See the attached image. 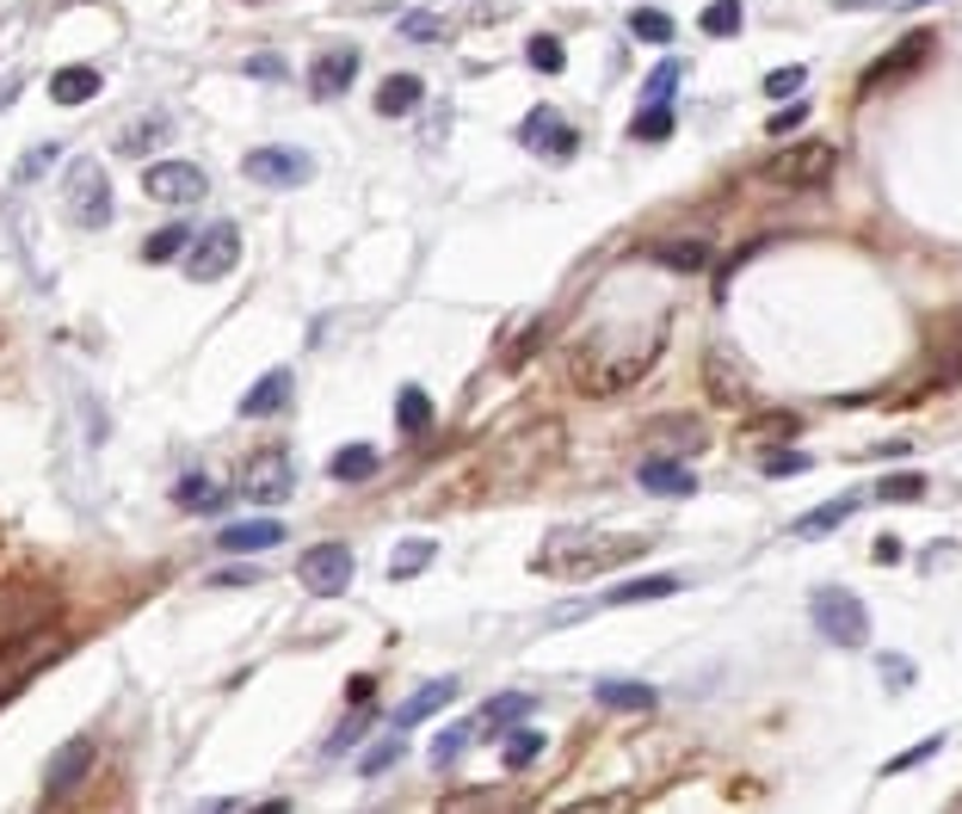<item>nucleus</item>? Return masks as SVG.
<instances>
[{
    "mask_svg": "<svg viewBox=\"0 0 962 814\" xmlns=\"http://www.w3.org/2000/svg\"><path fill=\"white\" fill-rule=\"evenodd\" d=\"M704 389H710L716 408H747V401H752L747 371H741V364H734L722 346H710V352H704Z\"/></svg>",
    "mask_w": 962,
    "mask_h": 814,
    "instance_id": "15",
    "label": "nucleus"
},
{
    "mask_svg": "<svg viewBox=\"0 0 962 814\" xmlns=\"http://www.w3.org/2000/svg\"><path fill=\"white\" fill-rule=\"evenodd\" d=\"M290 401V371H266V377L253 383L248 396H241V414L248 419H266V414H278Z\"/></svg>",
    "mask_w": 962,
    "mask_h": 814,
    "instance_id": "21",
    "label": "nucleus"
},
{
    "mask_svg": "<svg viewBox=\"0 0 962 814\" xmlns=\"http://www.w3.org/2000/svg\"><path fill=\"white\" fill-rule=\"evenodd\" d=\"M469 740H476V716H469V722H451V728L432 740V765H439V772H444V765H457V759L469 753Z\"/></svg>",
    "mask_w": 962,
    "mask_h": 814,
    "instance_id": "31",
    "label": "nucleus"
},
{
    "mask_svg": "<svg viewBox=\"0 0 962 814\" xmlns=\"http://www.w3.org/2000/svg\"><path fill=\"white\" fill-rule=\"evenodd\" d=\"M660 136H673V105H642L630 117V142H660Z\"/></svg>",
    "mask_w": 962,
    "mask_h": 814,
    "instance_id": "36",
    "label": "nucleus"
},
{
    "mask_svg": "<svg viewBox=\"0 0 962 814\" xmlns=\"http://www.w3.org/2000/svg\"><path fill=\"white\" fill-rule=\"evenodd\" d=\"M876 500H925V475H888V481H876Z\"/></svg>",
    "mask_w": 962,
    "mask_h": 814,
    "instance_id": "43",
    "label": "nucleus"
},
{
    "mask_svg": "<svg viewBox=\"0 0 962 814\" xmlns=\"http://www.w3.org/2000/svg\"><path fill=\"white\" fill-rule=\"evenodd\" d=\"M248 75H284V62L278 57H248Z\"/></svg>",
    "mask_w": 962,
    "mask_h": 814,
    "instance_id": "52",
    "label": "nucleus"
},
{
    "mask_svg": "<svg viewBox=\"0 0 962 814\" xmlns=\"http://www.w3.org/2000/svg\"><path fill=\"white\" fill-rule=\"evenodd\" d=\"M642 488L648 493H679V500H685V493H697V475L685 469L679 456H648V463H642Z\"/></svg>",
    "mask_w": 962,
    "mask_h": 814,
    "instance_id": "19",
    "label": "nucleus"
},
{
    "mask_svg": "<svg viewBox=\"0 0 962 814\" xmlns=\"http://www.w3.org/2000/svg\"><path fill=\"white\" fill-rule=\"evenodd\" d=\"M655 433H660V438H673V444H679V451H685V456H697V451H704V444H710L697 419H660Z\"/></svg>",
    "mask_w": 962,
    "mask_h": 814,
    "instance_id": "41",
    "label": "nucleus"
},
{
    "mask_svg": "<svg viewBox=\"0 0 962 814\" xmlns=\"http://www.w3.org/2000/svg\"><path fill=\"white\" fill-rule=\"evenodd\" d=\"M667 334H673V309H660L642 334L630 327V340H623V334H586V340L574 346L580 396L605 401V396H623L630 383H642L660 364V352H667Z\"/></svg>",
    "mask_w": 962,
    "mask_h": 814,
    "instance_id": "1",
    "label": "nucleus"
},
{
    "mask_svg": "<svg viewBox=\"0 0 962 814\" xmlns=\"http://www.w3.org/2000/svg\"><path fill=\"white\" fill-rule=\"evenodd\" d=\"M938 753H944V735H925L920 747H907V753H895V759H888V777L913 772V765H925V759H938Z\"/></svg>",
    "mask_w": 962,
    "mask_h": 814,
    "instance_id": "42",
    "label": "nucleus"
},
{
    "mask_svg": "<svg viewBox=\"0 0 962 814\" xmlns=\"http://www.w3.org/2000/svg\"><path fill=\"white\" fill-rule=\"evenodd\" d=\"M328 475L333 481H370L377 475V444H346V451H333V463H328Z\"/></svg>",
    "mask_w": 962,
    "mask_h": 814,
    "instance_id": "26",
    "label": "nucleus"
},
{
    "mask_svg": "<svg viewBox=\"0 0 962 814\" xmlns=\"http://www.w3.org/2000/svg\"><path fill=\"white\" fill-rule=\"evenodd\" d=\"M630 38H642V43H673V20H667V13H655V7H635V13H630Z\"/></svg>",
    "mask_w": 962,
    "mask_h": 814,
    "instance_id": "39",
    "label": "nucleus"
},
{
    "mask_svg": "<svg viewBox=\"0 0 962 814\" xmlns=\"http://www.w3.org/2000/svg\"><path fill=\"white\" fill-rule=\"evenodd\" d=\"M68 216L80 228H105L112 223V186L99 161H68Z\"/></svg>",
    "mask_w": 962,
    "mask_h": 814,
    "instance_id": "7",
    "label": "nucleus"
},
{
    "mask_svg": "<svg viewBox=\"0 0 962 814\" xmlns=\"http://www.w3.org/2000/svg\"><path fill=\"white\" fill-rule=\"evenodd\" d=\"M290 488H296V469H290L284 451H260L248 469H241V493H248V500H260V506L284 500Z\"/></svg>",
    "mask_w": 962,
    "mask_h": 814,
    "instance_id": "13",
    "label": "nucleus"
},
{
    "mask_svg": "<svg viewBox=\"0 0 962 814\" xmlns=\"http://www.w3.org/2000/svg\"><path fill=\"white\" fill-rule=\"evenodd\" d=\"M648 253H655L660 265H673V272H704V265H710V247H704V241H679V247L673 241H655Z\"/></svg>",
    "mask_w": 962,
    "mask_h": 814,
    "instance_id": "30",
    "label": "nucleus"
},
{
    "mask_svg": "<svg viewBox=\"0 0 962 814\" xmlns=\"http://www.w3.org/2000/svg\"><path fill=\"white\" fill-rule=\"evenodd\" d=\"M235 260H241V228L216 223V228H204V235H192V247H186V278H192V285H211V278L235 272Z\"/></svg>",
    "mask_w": 962,
    "mask_h": 814,
    "instance_id": "6",
    "label": "nucleus"
},
{
    "mask_svg": "<svg viewBox=\"0 0 962 814\" xmlns=\"http://www.w3.org/2000/svg\"><path fill=\"white\" fill-rule=\"evenodd\" d=\"M648 550V537H611V530H549L531 568L543 580H598V574L623 568Z\"/></svg>",
    "mask_w": 962,
    "mask_h": 814,
    "instance_id": "2",
    "label": "nucleus"
},
{
    "mask_svg": "<svg viewBox=\"0 0 962 814\" xmlns=\"http://www.w3.org/2000/svg\"><path fill=\"white\" fill-rule=\"evenodd\" d=\"M598 703H605V710H655V685H642V679H605V685H598Z\"/></svg>",
    "mask_w": 962,
    "mask_h": 814,
    "instance_id": "27",
    "label": "nucleus"
},
{
    "mask_svg": "<svg viewBox=\"0 0 962 814\" xmlns=\"http://www.w3.org/2000/svg\"><path fill=\"white\" fill-rule=\"evenodd\" d=\"M432 537H414V543H402V550H395V562H389V574H395V580H414V574L420 568H432Z\"/></svg>",
    "mask_w": 962,
    "mask_h": 814,
    "instance_id": "38",
    "label": "nucleus"
},
{
    "mask_svg": "<svg viewBox=\"0 0 962 814\" xmlns=\"http://www.w3.org/2000/svg\"><path fill=\"white\" fill-rule=\"evenodd\" d=\"M851 518V500H833V506H814V512H802V518H796V537H827V530H839Z\"/></svg>",
    "mask_w": 962,
    "mask_h": 814,
    "instance_id": "34",
    "label": "nucleus"
},
{
    "mask_svg": "<svg viewBox=\"0 0 962 814\" xmlns=\"http://www.w3.org/2000/svg\"><path fill=\"white\" fill-rule=\"evenodd\" d=\"M407 38H444L439 13H407Z\"/></svg>",
    "mask_w": 962,
    "mask_h": 814,
    "instance_id": "50",
    "label": "nucleus"
},
{
    "mask_svg": "<svg viewBox=\"0 0 962 814\" xmlns=\"http://www.w3.org/2000/svg\"><path fill=\"white\" fill-rule=\"evenodd\" d=\"M174 500L186 512H216V506H223V488H216L211 475H186V481L174 488Z\"/></svg>",
    "mask_w": 962,
    "mask_h": 814,
    "instance_id": "35",
    "label": "nucleus"
},
{
    "mask_svg": "<svg viewBox=\"0 0 962 814\" xmlns=\"http://www.w3.org/2000/svg\"><path fill=\"white\" fill-rule=\"evenodd\" d=\"M741 433L752 438V444H784V438H796L802 433V419L789 414V408H765V414H752Z\"/></svg>",
    "mask_w": 962,
    "mask_h": 814,
    "instance_id": "25",
    "label": "nucleus"
},
{
    "mask_svg": "<svg viewBox=\"0 0 962 814\" xmlns=\"http://www.w3.org/2000/svg\"><path fill=\"white\" fill-rule=\"evenodd\" d=\"M296 580H303L315 599H340L352 587V550L346 543H315V550L296 562Z\"/></svg>",
    "mask_w": 962,
    "mask_h": 814,
    "instance_id": "9",
    "label": "nucleus"
},
{
    "mask_svg": "<svg viewBox=\"0 0 962 814\" xmlns=\"http://www.w3.org/2000/svg\"><path fill=\"white\" fill-rule=\"evenodd\" d=\"M932 334V352H938V364H932V377H925V396H938L944 383H957L962 377V309H944L938 322L925 327Z\"/></svg>",
    "mask_w": 962,
    "mask_h": 814,
    "instance_id": "12",
    "label": "nucleus"
},
{
    "mask_svg": "<svg viewBox=\"0 0 962 814\" xmlns=\"http://www.w3.org/2000/svg\"><path fill=\"white\" fill-rule=\"evenodd\" d=\"M932 57H938V38H932V32H907V38H895L883 57H876L864 75H858V93H864V99L895 93V87H901V80H913Z\"/></svg>",
    "mask_w": 962,
    "mask_h": 814,
    "instance_id": "4",
    "label": "nucleus"
},
{
    "mask_svg": "<svg viewBox=\"0 0 962 814\" xmlns=\"http://www.w3.org/2000/svg\"><path fill=\"white\" fill-rule=\"evenodd\" d=\"M802 124H809V105H802V99H796V105H784V112H771V142H777V136H789V130H802Z\"/></svg>",
    "mask_w": 962,
    "mask_h": 814,
    "instance_id": "49",
    "label": "nucleus"
},
{
    "mask_svg": "<svg viewBox=\"0 0 962 814\" xmlns=\"http://www.w3.org/2000/svg\"><path fill=\"white\" fill-rule=\"evenodd\" d=\"M833 173H839V149L833 142H789L765 161V167H752V186L765 191H814L827 186Z\"/></svg>",
    "mask_w": 962,
    "mask_h": 814,
    "instance_id": "3",
    "label": "nucleus"
},
{
    "mask_svg": "<svg viewBox=\"0 0 962 814\" xmlns=\"http://www.w3.org/2000/svg\"><path fill=\"white\" fill-rule=\"evenodd\" d=\"M519 142L524 149H537V154H549V161H574V149H580V136L561 124V112H549V105H537V112L519 124Z\"/></svg>",
    "mask_w": 962,
    "mask_h": 814,
    "instance_id": "14",
    "label": "nucleus"
},
{
    "mask_svg": "<svg viewBox=\"0 0 962 814\" xmlns=\"http://www.w3.org/2000/svg\"><path fill=\"white\" fill-rule=\"evenodd\" d=\"M679 587H685L679 574H642V580H630V587H611L598 605H648V599H673Z\"/></svg>",
    "mask_w": 962,
    "mask_h": 814,
    "instance_id": "20",
    "label": "nucleus"
},
{
    "mask_svg": "<svg viewBox=\"0 0 962 814\" xmlns=\"http://www.w3.org/2000/svg\"><path fill=\"white\" fill-rule=\"evenodd\" d=\"M759 469H765V475H802V469H809V456H802V451H765V456H759Z\"/></svg>",
    "mask_w": 962,
    "mask_h": 814,
    "instance_id": "45",
    "label": "nucleus"
},
{
    "mask_svg": "<svg viewBox=\"0 0 962 814\" xmlns=\"http://www.w3.org/2000/svg\"><path fill=\"white\" fill-rule=\"evenodd\" d=\"M93 740L80 735V740H62L56 753H50V765H43V802H68V796L93 777Z\"/></svg>",
    "mask_w": 962,
    "mask_h": 814,
    "instance_id": "8",
    "label": "nucleus"
},
{
    "mask_svg": "<svg viewBox=\"0 0 962 814\" xmlns=\"http://www.w3.org/2000/svg\"><path fill=\"white\" fill-rule=\"evenodd\" d=\"M870 555H876V562H883V568H888V562H901V543H895V537H883V543H876V550H870Z\"/></svg>",
    "mask_w": 962,
    "mask_h": 814,
    "instance_id": "53",
    "label": "nucleus"
},
{
    "mask_svg": "<svg viewBox=\"0 0 962 814\" xmlns=\"http://www.w3.org/2000/svg\"><path fill=\"white\" fill-rule=\"evenodd\" d=\"M278 537H284V525H278V518H241V525L216 530V550H229V555H260V550H271Z\"/></svg>",
    "mask_w": 962,
    "mask_h": 814,
    "instance_id": "17",
    "label": "nucleus"
},
{
    "mask_svg": "<svg viewBox=\"0 0 962 814\" xmlns=\"http://www.w3.org/2000/svg\"><path fill=\"white\" fill-rule=\"evenodd\" d=\"M241 173H248L253 186H308L315 179V161H308L303 149H253L248 161H241Z\"/></svg>",
    "mask_w": 962,
    "mask_h": 814,
    "instance_id": "11",
    "label": "nucleus"
},
{
    "mask_svg": "<svg viewBox=\"0 0 962 814\" xmlns=\"http://www.w3.org/2000/svg\"><path fill=\"white\" fill-rule=\"evenodd\" d=\"M352 75H358V50H352V43H333V50H321V57L308 62V93L340 99L352 87Z\"/></svg>",
    "mask_w": 962,
    "mask_h": 814,
    "instance_id": "16",
    "label": "nucleus"
},
{
    "mask_svg": "<svg viewBox=\"0 0 962 814\" xmlns=\"http://www.w3.org/2000/svg\"><path fill=\"white\" fill-rule=\"evenodd\" d=\"M186 247H192V228L186 223H174V228H161V235H149V247H142V260H186Z\"/></svg>",
    "mask_w": 962,
    "mask_h": 814,
    "instance_id": "37",
    "label": "nucleus"
},
{
    "mask_svg": "<svg viewBox=\"0 0 962 814\" xmlns=\"http://www.w3.org/2000/svg\"><path fill=\"white\" fill-rule=\"evenodd\" d=\"M93 93H99V68H87V62H75V68H56V75H50V99H56V105H87Z\"/></svg>",
    "mask_w": 962,
    "mask_h": 814,
    "instance_id": "23",
    "label": "nucleus"
},
{
    "mask_svg": "<svg viewBox=\"0 0 962 814\" xmlns=\"http://www.w3.org/2000/svg\"><path fill=\"white\" fill-rule=\"evenodd\" d=\"M444 703H457V679H432L426 691H414V698L395 710V728H414V722H426L432 710H444Z\"/></svg>",
    "mask_w": 962,
    "mask_h": 814,
    "instance_id": "22",
    "label": "nucleus"
},
{
    "mask_svg": "<svg viewBox=\"0 0 962 814\" xmlns=\"http://www.w3.org/2000/svg\"><path fill=\"white\" fill-rule=\"evenodd\" d=\"M809 611H814V629H821L833 648H864V642H870V611H864V599H858V592L821 587V592L809 599Z\"/></svg>",
    "mask_w": 962,
    "mask_h": 814,
    "instance_id": "5",
    "label": "nucleus"
},
{
    "mask_svg": "<svg viewBox=\"0 0 962 814\" xmlns=\"http://www.w3.org/2000/svg\"><path fill=\"white\" fill-rule=\"evenodd\" d=\"M524 62H531L537 75H561V68H568V50H561V38H531L524 43Z\"/></svg>",
    "mask_w": 962,
    "mask_h": 814,
    "instance_id": "40",
    "label": "nucleus"
},
{
    "mask_svg": "<svg viewBox=\"0 0 962 814\" xmlns=\"http://www.w3.org/2000/svg\"><path fill=\"white\" fill-rule=\"evenodd\" d=\"M883 673H888V691H907V679H913V666L901 654H883Z\"/></svg>",
    "mask_w": 962,
    "mask_h": 814,
    "instance_id": "51",
    "label": "nucleus"
},
{
    "mask_svg": "<svg viewBox=\"0 0 962 814\" xmlns=\"http://www.w3.org/2000/svg\"><path fill=\"white\" fill-rule=\"evenodd\" d=\"M531 716V691H501L494 703H481L476 710V735H506L512 722Z\"/></svg>",
    "mask_w": 962,
    "mask_h": 814,
    "instance_id": "18",
    "label": "nucleus"
},
{
    "mask_svg": "<svg viewBox=\"0 0 962 814\" xmlns=\"http://www.w3.org/2000/svg\"><path fill=\"white\" fill-rule=\"evenodd\" d=\"M697 25H704V38H734V32L747 25V7H741V0H710V7L697 13Z\"/></svg>",
    "mask_w": 962,
    "mask_h": 814,
    "instance_id": "29",
    "label": "nucleus"
},
{
    "mask_svg": "<svg viewBox=\"0 0 962 814\" xmlns=\"http://www.w3.org/2000/svg\"><path fill=\"white\" fill-rule=\"evenodd\" d=\"M358 735H365V716H346V722H340V735H328V747H321V753H328V759L352 753V747H358Z\"/></svg>",
    "mask_w": 962,
    "mask_h": 814,
    "instance_id": "46",
    "label": "nucleus"
},
{
    "mask_svg": "<svg viewBox=\"0 0 962 814\" xmlns=\"http://www.w3.org/2000/svg\"><path fill=\"white\" fill-rule=\"evenodd\" d=\"M679 80H685V62H679V57L655 62V75L642 80V99H648V105H673V87H679Z\"/></svg>",
    "mask_w": 962,
    "mask_h": 814,
    "instance_id": "32",
    "label": "nucleus"
},
{
    "mask_svg": "<svg viewBox=\"0 0 962 814\" xmlns=\"http://www.w3.org/2000/svg\"><path fill=\"white\" fill-rule=\"evenodd\" d=\"M531 759H543V735H537V728H519V722H512V728H506V740H501V765H506V772H524Z\"/></svg>",
    "mask_w": 962,
    "mask_h": 814,
    "instance_id": "28",
    "label": "nucleus"
},
{
    "mask_svg": "<svg viewBox=\"0 0 962 814\" xmlns=\"http://www.w3.org/2000/svg\"><path fill=\"white\" fill-rule=\"evenodd\" d=\"M395 426H402V433H426V426H432V396L407 383L402 401H395Z\"/></svg>",
    "mask_w": 962,
    "mask_h": 814,
    "instance_id": "33",
    "label": "nucleus"
},
{
    "mask_svg": "<svg viewBox=\"0 0 962 814\" xmlns=\"http://www.w3.org/2000/svg\"><path fill=\"white\" fill-rule=\"evenodd\" d=\"M142 191H149L154 204H198V198L211 191V179H204V167H192V161H154V167L142 173Z\"/></svg>",
    "mask_w": 962,
    "mask_h": 814,
    "instance_id": "10",
    "label": "nucleus"
},
{
    "mask_svg": "<svg viewBox=\"0 0 962 814\" xmlns=\"http://www.w3.org/2000/svg\"><path fill=\"white\" fill-rule=\"evenodd\" d=\"M395 759H402V740H383V747H370V753L358 759V772H365V777H377V772H389Z\"/></svg>",
    "mask_w": 962,
    "mask_h": 814,
    "instance_id": "48",
    "label": "nucleus"
},
{
    "mask_svg": "<svg viewBox=\"0 0 962 814\" xmlns=\"http://www.w3.org/2000/svg\"><path fill=\"white\" fill-rule=\"evenodd\" d=\"M420 93H426L420 75H389L383 87H377V112H383V117H407L414 105H420Z\"/></svg>",
    "mask_w": 962,
    "mask_h": 814,
    "instance_id": "24",
    "label": "nucleus"
},
{
    "mask_svg": "<svg viewBox=\"0 0 962 814\" xmlns=\"http://www.w3.org/2000/svg\"><path fill=\"white\" fill-rule=\"evenodd\" d=\"M802 80H809V68H796V62H789V68H771V75H765V93L784 99V93H796Z\"/></svg>",
    "mask_w": 962,
    "mask_h": 814,
    "instance_id": "47",
    "label": "nucleus"
},
{
    "mask_svg": "<svg viewBox=\"0 0 962 814\" xmlns=\"http://www.w3.org/2000/svg\"><path fill=\"white\" fill-rule=\"evenodd\" d=\"M56 154H62L56 142H43V149H31V154L20 161V167H13V179H20V186H25V179H38L43 167H56Z\"/></svg>",
    "mask_w": 962,
    "mask_h": 814,
    "instance_id": "44",
    "label": "nucleus"
}]
</instances>
